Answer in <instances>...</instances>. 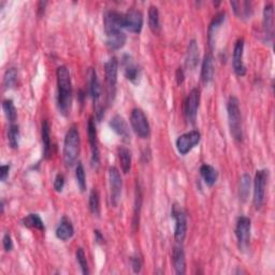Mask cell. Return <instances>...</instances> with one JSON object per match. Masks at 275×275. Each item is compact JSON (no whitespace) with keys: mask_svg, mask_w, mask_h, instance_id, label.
<instances>
[{"mask_svg":"<svg viewBox=\"0 0 275 275\" xmlns=\"http://www.w3.org/2000/svg\"><path fill=\"white\" fill-rule=\"evenodd\" d=\"M148 26H150V29L155 34H159L160 31H162L159 11L156 6H151L150 9H148Z\"/></svg>","mask_w":275,"mask_h":275,"instance_id":"29","label":"cell"},{"mask_svg":"<svg viewBox=\"0 0 275 275\" xmlns=\"http://www.w3.org/2000/svg\"><path fill=\"white\" fill-rule=\"evenodd\" d=\"M250 175L247 173H244L240 179L239 183V197L240 200L242 202H245L249 196V191H250Z\"/></svg>","mask_w":275,"mask_h":275,"instance_id":"31","label":"cell"},{"mask_svg":"<svg viewBox=\"0 0 275 275\" xmlns=\"http://www.w3.org/2000/svg\"><path fill=\"white\" fill-rule=\"evenodd\" d=\"M88 205H89V211L94 216H99L100 215V196L97 188H93L89 193V200H88Z\"/></svg>","mask_w":275,"mask_h":275,"instance_id":"33","label":"cell"},{"mask_svg":"<svg viewBox=\"0 0 275 275\" xmlns=\"http://www.w3.org/2000/svg\"><path fill=\"white\" fill-rule=\"evenodd\" d=\"M244 39H239L233 49L232 55V68L238 76H244L246 73V67L244 65Z\"/></svg>","mask_w":275,"mask_h":275,"instance_id":"17","label":"cell"},{"mask_svg":"<svg viewBox=\"0 0 275 275\" xmlns=\"http://www.w3.org/2000/svg\"><path fill=\"white\" fill-rule=\"evenodd\" d=\"M74 234V228L67 217H63L60 225L56 228V237L61 241L70 240Z\"/></svg>","mask_w":275,"mask_h":275,"instance_id":"23","label":"cell"},{"mask_svg":"<svg viewBox=\"0 0 275 275\" xmlns=\"http://www.w3.org/2000/svg\"><path fill=\"white\" fill-rule=\"evenodd\" d=\"M19 136H21V133H19L18 126L15 124H11L8 129V141H9L11 148H13V150L18 148Z\"/></svg>","mask_w":275,"mask_h":275,"instance_id":"34","label":"cell"},{"mask_svg":"<svg viewBox=\"0 0 275 275\" xmlns=\"http://www.w3.org/2000/svg\"><path fill=\"white\" fill-rule=\"evenodd\" d=\"M268 179H269V170L262 169L256 171L254 180V198H253V203L256 210H260L263 204V201H265Z\"/></svg>","mask_w":275,"mask_h":275,"instance_id":"7","label":"cell"},{"mask_svg":"<svg viewBox=\"0 0 275 275\" xmlns=\"http://www.w3.org/2000/svg\"><path fill=\"white\" fill-rule=\"evenodd\" d=\"M117 153H119V159H120V163H121V167H122L123 172L125 174L130 173L131 163H132L131 152L128 150L127 147L121 146V147H119Z\"/></svg>","mask_w":275,"mask_h":275,"instance_id":"28","label":"cell"},{"mask_svg":"<svg viewBox=\"0 0 275 275\" xmlns=\"http://www.w3.org/2000/svg\"><path fill=\"white\" fill-rule=\"evenodd\" d=\"M103 23H105L106 45L112 51L121 50L127 39L123 31V13L117 11H108L103 17Z\"/></svg>","mask_w":275,"mask_h":275,"instance_id":"1","label":"cell"},{"mask_svg":"<svg viewBox=\"0 0 275 275\" xmlns=\"http://www.w3.org/2000/svg\"><path fill=\"white\" fill-rule=\"evenodd\" d=\"M89 94L91 99L94 101V106L96 110L97 120L100 122L103 114H105V108L101 105L102 97V88L99 82V78L95 69H90L89 71Z\"/></svg>","mask_w":275,"mask_h":275,"instance_id":"6","label":"cell"},{"mask_svg":"<svg viewBox=\"0 0 275 275\" xmlns=\"http://www.w3.org/2000/svg\"><path fill=\"white\" fill-rule=\"evenodd\" d=\"M3 109H4V112H5V115H6L7 120L11 124H14V122L17 119V111H16V108L14 106L13 101L9 100V99L5 100L3 102Z\"/></svg>","mask_w":275,"mask_h":275,"instance_id":"35","label":"cell"},{"mask_svg":"<svg viewBox=\"0 0 275 275\" xmlns=\"http://www.w3.org/2000/svg\"><path fill=\"white\" fill-rule=\"evenodd\" d=\"M251 221L246 216H241L238 219L235 226V237L240 250H246L250 242Z\"/></svg>","mask_w":275,"mask_h":275,"instance_id":"10","label":"cell"},{"mask_svg":"<svg viewBox=\"0 0 275 275\" xmlns=\"http://www.w3.org/2000/svg\"><path fill=\"white\" fill-rule=\"evenodd\" d=\"M184 77H185L184 71H183L182 68H179L176 71V82L179 85H181L183 82H184Z\"/></svg>","mask_w":275,"mask_h":275,"instance_id":"43","label":"cell"},{"mask_svg":"<svg viewBox=\"0 0 275 275\" xmlns=\"http://www.w3.org/2000/svg\"><path fill=\"white\" fill-rule=\"evenodd\" d=\"M109 125H110V128L114 132H115L124 142H129L130 141L131 135H130V130H129V127H128V124L126 123V121L124 120L123 116L114 115L111 119Z\"/></svg>","mask_w":275,"mask_h":275,"instance_id":"19","label":"cell"},{"mask_svg":"<svg viewBox=\"0 0 275 275\" xmlns=\"http://www.w3.org/2000/svg\"><path fill=\"white\" fill-rule=\"evenodd\" d=\"M23 225L27 228H32V229H37L39 231H44L45 227L44 223L41 220V217L38 214H29L27 215L24 220H23Z\"/></svg>","mask_w":275,"mask_h":275,"instance_id":"32","label":"cell"},{"mask_svg":"<svg viewBox=\"0 0 275 275\" xmlns=\"http://www.w3.org/2000/svg\"><path fill=\"white\" fill-rule=\"evenodd\" d=\"M231 7L233 9L234 14L241 18V19H248L253 15V7H251V3L245 2H231Z\"/></svg>","mask_w":275,"mask_h":275,"instance_id":"24","label":"cell"},{"mask_svg":"<svg viewBox=\"0 0 275 275\" xmlns=\"http://www.w3.org/2000/svg\"><path fill=\"white\" fill-rule=\"evenodd\" d=\"M227 113H228V122L229 128L233 139L238 142L243 140V129H242V116H241L240 102L239 99L234 96L229 98L227 102Z\"/></svg>","mask_w":275,"mask_h":275,"instance_id":"4","label":"cell"},{"mask_svg":"<svg viewBox=\"0 0 275 275\" xmlns=\"http://www.w3.org/2000/svg\"><path fill=\"white\" fill-rule=\"evenodd\" d=\"M131 262V268L133 270L134 273H140L141 269H142V261L140 259L139 256H133L130 259Z\"/></svg>","mask_w":275,"mask_h":275,"instance_id":"40","label":"cell"},{"mask_svg":"<svg viewBox=\"0 0 275 275\" xmlns=\"http://www.w3.org/2000/svg\"><path fill=\"white\" fill-rule=\"evenodd\" d=\"M57 105L58 110L64 116H68L70 114L72 107V82L70 71L66 66H61L57 68Z\"/></svg>","mask_w":275,"mask_h":275,"instance_id":"2","label":"cell"},{"mask_svg":"<svg viewBox=\"0 0 275 275\" xmlns=\"http://www.w3.org/2000/svg\"><path fill=\"white\" fill-rule=\"evenodd\" d=\"M64 187H65V176L63 174L58 173L54 180V189L57 192H62Z\"/></svg>","mask_w":275,"mask_h":275,"instance_id":"39","label":"cell"},{"mask_svg":"<svg viewBox=\"0 0 275 275\" xmlns=\"http://www.w3.org/2000/svg\"><path fill=\"white\" fill-rule=\"evenodd\" d=\"M123 28L132 33H140L143 28V14L138 10H130L123 14Z\"/></svg>","mask_w":275,"mask_h":275,"instance_id":"14","label":"cell"},{"mask_svg":"<svg viewBox=\"0 0 275 275\" xmlns=\"http://www.w3.org/2000/svg\"><path fill=\"white\" fill-rule=\"evenodd\" d=\"M200 103V90L198 88L191 89L185 101V116L190 124H194L197 120V114Z\"/></svg>","mask_w":275,"mask_h":275,"instance_id":"15","label":"cell"},{"mask_svg":"<svg viewBox=\"0 0 275 275\" xmlns=\"http://www.w3.org/2000/svg\"><path fill=\"white\" fill-rule=\"evenodd\" d=\"M75 257H76V261L78 263L80 268H81L82 273L84 275H88L89 274V268H88V263H87L85 251H84V249L82 247L77 248L76 253H75Z\"/></svg>","mask_w":275,"mask_h":275,"instance_id":"38","label":"cell"},{"mask_svg":"<svg viewBox=\"0 0 275 275\" xmlns=\"http://www.w3.org/2000/svg\"><path fill=\"white\" fill-rule=\"evenodd\" d=\"M117 73H119V62L116 60V57H111V58L105 64L107 99L109 105L113 102L116 95Z\"/></svg>","mask_w":275,"mask_h":275,"instance_id":"5","label":"cell"},{"mask_svg":"<svg viewBox=\"0 0 275 275\" xmlns=\"http://www.w3.org/2000/svg\"><path fill=\"white\" fill-rule=\"evenodd\" d=\"M80 146H81V141H80V133L75 126L69 129L65 135L64 141V163L66 167L71 168L75 165L78 154H80Z\"/></svg>","mask_w":275,"mask_h":275,"instance_id":"3","label":"cell"},{"mask_svg":"<svg viewBox=\"0 0 275 275\" xmlns=\"http://www.w3.org/2000/svg\"><path fill=\"white\" fill-rule=\"evenodd\" d=\"M200 174L205 184L210 187L215 185L217 179H219V173H217L216 169L208 164H204L201 166Z\"/></svg>","mask_w":275,"mask_h":275,"instance_id":"27","label":"cell"},{"mask_svg":"<svg viewBox=\"0 0 275 275\" xmlns=\"http://www.w3.org/2000/svg\"><path fill=\"white\" fill-rule=\"evenodd\" d=\"M109 184L111 204L114 208H116L121 200L123 188V180L120 173V170L116 167H111L109 169Z\"/></svg>","mask_w":275,"mask_h":275,"instance_id":"12","label":"cell"},{"mask_svg":"<svg viewBox=\"0 0 275 275\" xmlns=\"http://www.w3.org/2000/svg\"><path fill=\"white\" fill-rule=\"evenodd\" d=\"M225 19H226V13L220 12L213 17L212 22L210 23V26L208 28V42H209V47L211 50H213L215 47L216 36H217V33H219V30L221 29L222 25L224 24Z\"/></svg>","mask_w":275,"mask_h":275,"instance_id":"20","label":"cell"},{"mask_svg":"<svg viewBox=\"0 0 275 275\" xmlns=\"http://www.w3.org/2000/svg\"><path fill=\"white\" fill-rule=\"evenodd\" d=\"M75 179H76V184L78 186V189L82 192L86 190V174L85 170L82 165V163H77L76 169H75Z\"/></svg>","mask_w":275,"mask_h":275,"instance_id":"36","label":"cell"},{"mask_svg":"<svg viewBox=\"0 0 275 275\" xmlns=\"http://www.w3.org/2000/svg\"><path fill=\"white\" fill-rule=\"evenodd\" d=\"M17 81V70L15 68H10L4 75V86L6 88H12Z\"/></svg>","mask_w":275,"mask_h":275,"instance_id":"37","label":"cell"},{"mask_svg":"<svg viewBox=\"0 0 275 275\" xmlns=\"http://www.w3.org/2000/svg\"><path fill=\"white\" fill-rule=\"evenodd\" d=\"M9 172H10V165H3L0 168V180L2 182H6L7 179L9 178Z\"/></svg>","mask_w":275,"mask_h":275,"instance_id":"42","label":"cell"},{"mask_svg":"<svg viewBox=\"0 0 275 275\" xmlns=\"http://www.w3.org/2000/svg\"><path fill=\"white\" fill-rule=\"evenodd\" d=\"M41 129H42L41 136H42V143H43V156L45 159H49L51 156L52 144H51V126L47 120L43 121Z\"/></svg>","mask_w":275,"mask_h":275,"instance_id":"26","label":"cell"},{"mask_svg":"<svg viewBox=\"0 0 275 275\" xmlns=\"http://www.w3.org/2000/svg\"><path fill=\"white\" fill-rule=\"evenodd\" d=\"M130 124L134 133L141 138L147 139L151 134V126L144 112L141 109H133L130 114Z\"/></svg>","mask_w":275,"mask_h":275,"instance_id":"8","label":"cell"},{"mask_svg":"<svg viewBox=\"0 0 275 275\" xmlns=\"http://www.w3.org/2000/svg\"><path fill=\"white\" fill-rule=\"evenodd\" d=\"M121 64H122L123 72H124L126 78H127L128 81H130L133 84L139 83L140 77H141V69L139 66L135 64L132 57L128 54L124 55Z\"/></svg>","mask_w":275,"mask_h":275,"instance_id":"16","label":"cell"},{"mask_svg":"<svg viewBox=\"0 0 275 275\" xmlns=\"http://www.w3.org/2000/svg\"><path fill=\"white\" fill-rule=\"evenodd\" d=\"M141 205H142V192H141V187L136 183L135 187V198H134V211H133V221H132V226L133 230L139 226V221H140V213H141Z\"/></svg>","mask_w":275,"mask_h":275,"instance_id":"30","label":"cell"},{"mask_svg":"<svg viewBox=\"0 0 275 275\" xmlns=\"http://www.w3.org/2000/svg\"><path fill=\"white\" fill-rule=\"evenodd\" d=\"M95 241L97 243L99 244H102L103 242H105V238H103V235L101 234V232L99 230H95Z\"/></svg>","mask_w":275,"mask_h":275,"instance_id":"44","label":"cell"},{"mask_svg":"<svg viewBox=\"0 0 275 275\" xmlns=\"http://www.w3.org/2000/svg\"><path fill=\"white\" fill-rule=\"evenodd\" d=\"M214 77V58L212 53H208L203 58L201 66V81L204 84H209Z\"/></svg>","mask_w":275,"mask_h":275,"instance_id":"22","label":"cell"},{"mask_svg":"<svg viewBox=\"0 0 275 275\" xmlns=\"http://www.w3.org/2000/svg\"><path fill=\"white\" fill-rule=\"evenodd\" d=\"M201 140V133L198 130H191L178 138L176 148L181 155H187L192 148L196 147Z\"/></svg>","mask_w":275,"mask_h":275,"instance_id":"13","label":"cell"},{"mask_svg":"<svg viewBox=\"0 0 275 275\" xmlns=\"http://www.w3.org/2000/svg\"><path fill=\"white\" fill-rule=\"evenodd\" d=\"M262 31L265 41L267 43H272L274 33V9L272 4L266 5L265 9H263Z\"/></svg>","mask_w":275,"mask_h":275,"instance_id":"18","label":"cell"},{"mask_svg":"<svg viewBox=\"0 0 275 275\" xmlns=\"http://www.w3.org/2000/svg\"><path fill=\"white\" fill-rule=\"evenodd\" d=\"M3 245L6 251H11L13 249V241L12 238H11L10 233H6L3 239Z\"/></svg>","mask_w":275,"mask_h":275,"instance_id":"41","label":"cell"},{"mask_svg":"<svg viewBox=\"0 0 275 275\" xmlns=\"http://www.w3.org/2000/svg\"><path fill=\"white\" fill-rule=\"evenodd\" d=\"M171 216L174 219V239L176 243H183L187 233V219L186 214L179 204H173L171 210Z\"/></svg>","mask_w":275,"mask_h":275,"instance_id":"9","label":"cell"},{"mask_svg":"<svg viewBox=\"0 0 275 275\" xmlns=\"http://www.w3.org/2000/svg\"><path fill=\"white\" fill-rule=\"evenodd\" d=\"M87 133H88V140L90 145V164L94 169H98L100 166V151H99V143H98V136H97V129L95 121L93 117H89L87 123Z\"/></svg>","mask_w":275,"mask_h":275,"instance_id":"11","label":"cell"},{"mask_svg":"<svg viewBox=\"0 0 275 275\" xmlns=\"http://www.w3.org/2000/svg\"><path fill=\"white\" fill-rule=\"evenodd\" d=\"M172 263L176 274L183 275L186 272V259L182 243H178L172 250Z\"/></svg>","mask_w":275,"mask_h":275,"instance_id":"21","label":"cell"},{"mask_svg":"<svg viewBox=\"0 0 275 275\" xmlns=\"http://www.w3.org/2000/svg\"><path fill=\"white\" fill-rule=\"evenodd\" d=\"M199 63V48L196 40H191L188 44L187 48V55H186V67L190 70L196 69Z\"/></svg>","mask_w":275,"mask_h":275,"instance_id":"25","label":"cell"}]
</instances>
